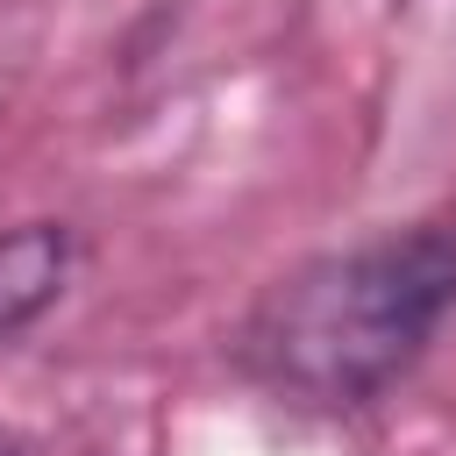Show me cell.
I'll list each match as a JSON object with an SVG mask.
<instances>
[{
    "mask_svg": "<svg viewBox=\"0 0 456 456\" xmlns=\"http://www.w3.org/2000/svg\"><path fill=\"white\" fill-rule=\"evenodd\" d=\"M0 456H21V442H14V435H0Z\"/></svg>",
    "mask_w": 456,
    "mask_h": 456,
    "instance_id": "cell-3",
    "label": "cell"
},
{
    "mask_svg": "<svg viewBox=\"0 0 456 456\" xmlns=\"http://www.w3.org/2000/svg\"><path fill=\"white\" fill-rule=\"evenodd\" d=\"M78 242L64 221H14L0 228V342L28 335L71 285Z\"/></svg>",
    "mask_w": 456,
    "mask_h": 456,
    "instance_id": "cell-2",
    "label": "cell"
},
{
    "mask_svg": "<svg viewBox=\"0 0 456 456\" xmlns=\"http://www.w3.org/2000/svg\"><path fill=\"white\" fill-rule=\"evenodd\" d=\"M456 314V228L406 221L292 264L242 321V370L306 413L378 406Z\"/></svg>",
    "mask_w": 456,
    "mask_h": 456,
    "instance_id": "cell-1",
    "label": "cell"
}]
</instances>
